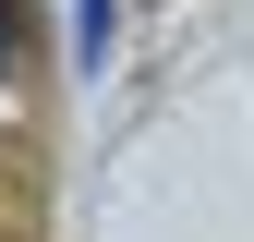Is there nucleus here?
<instances>
[{"label": "nucleus", "instance_id": "obj_1", "mask_svg": "<svg viewBox=\"0 0 254 242\" xmlns=\"http://www.w3.org/2000/svg\"><path fill=\"white\" fill-rule=\"evenodd\" d=\"M73 49H85V60L109 49V0H85V12H73Z\"/></svg>", "mask_w": 254, "mask_h": 242}, {"label": "nucleus", "instance_id": "obj_2", "mask_svg": "<svg viewBox=\"0 0 254 242\" xmlns=\"http://www.w3.org/2000/svg\"><path fill=\"white\" fill-rule=\"evenodd\" d=\"M12 37H24V24H12V0H0V60H12Z\"/></svg>", "mask_w": 254, "mask_h": 242}]
</instances>
